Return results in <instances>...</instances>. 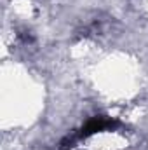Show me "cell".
Returning a JSON list of instances; mask_svg holds the SVG:
<instances>
[{"label": "cell", "mask_w": 148, "mask_h": 150, "mask_svg": "<svg viewBox=\"0 0 148 150\" xmlns=\"http://www.w3.org/2000/svg\"><path fill=\"white\" fill-rule=\"evenodd\" d=\"M115 124L117 122L113 119H110V117H92L82 127V136H91L94 133H99V131H105L108 127H113Z\"/></svg>", "instance_id": "cell-1"}]
</instances>
